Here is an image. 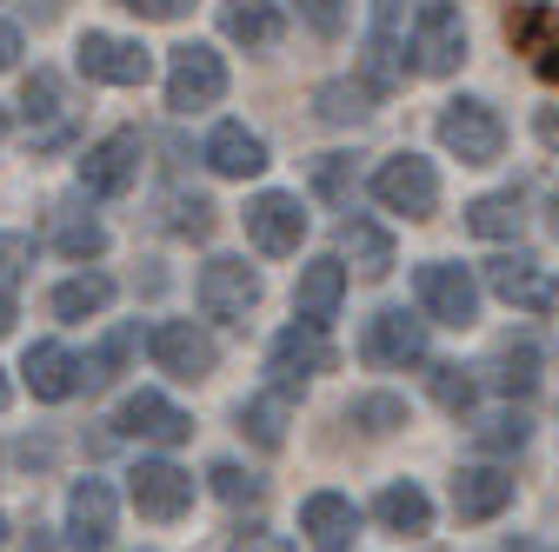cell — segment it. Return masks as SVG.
<instances>
[{
  "mask_svg": "<svg viewBox=\"0 0 559 552\" xmlns=\"http://www.w3.org/2000/svg\"><path fill=\"white\" fill-rule=\"evenodd\" d=\"M300 21H307L313 34H326V40H333V34L346 27V0H300Z\"/></svg>",
  "mask_w": 559,
  "mask_h": 552,
  "instance_id": "d590c367",
  "label": "cell"
},
{
  "mask_svg": "<svg viewBox=\"0 0 559 552\" xmlns=\"http://www.w3.org/2000/svg\"><path fill=\"white\" fill-rule=\"evenodd\" d=\"M340 300H346V260H307L300 266V287H294V313L300 320H313V326H326L333 313H340Z\"/></svg>",
  "mask_w": 559,
  "mask_h": 552,
  "instance_id": "44dd1931",
  "label": "cell"
},
{
  "mask_svg": "<svg viewBox=\"0 0 559 552\" xmlns=\"http://www.w3.org/2000/svg\"><path fill=\"white\" fill-rule=\"evenodd\" d=\"M133 173H140V133H107V141H94L87 147V160H81V187L87 193H100V200H114V193H127L133 187Z\"/></svg>",
  "mask_w": 559,
  "mask_h": 552,
  "instance_id": "5bb4252c",
  "label": "cell"
},
{
  "mask_svg": "<svg viewBox=\"0 0 559 552\" xmlns=\"http://www.w3.org/2000/svg\"><path fill=\"white\" fill-rule=\"evenodd\" d=\"M107 300H114L107 273H74V280L53 287V313L60 320H94V313H107Z\"/></svg>",
  "mask_w": 559,
  "mask_h": 552,
  "instance_id": "484cf974",
  "label": "cell"
},
{
  "mask_svg": "<svg viewBox=\"0 0 559 552\" xmlns=\"http://www.w3.org/2000/svg\"><path fill=\"white\" fill-rule=\"evenodd\" d=\"M14 60H21V27H8V21H0V74H8Z\"/></svg>",
  "mask_w": 559,
  "mask_h": 552,
  "instance_id": "7bdbcfd3",
  "label": "cell"
},
{
  "mask_svg": "<svg viewBox=\"0 0 559 552\" xmlns=\"http://www.w3.org/2000/svg\"><path fill=\"white\" fill-rule=\"evenodd\" d=\"M340 180H346V160L326 154V160H320V193H340Z\"/></svg>",
  "mask_w": 559,
  "mask_h": 552,
  "instance_id": "ee69618b",
  "label": "cell"
},
{
  "mask_svg": "<svg viewBox=\"0 0 559 552\" xmlns=\"http://www.w3.org/2000/svg\"><path fill=\"white\" fill-rule=\"evenodd\" d=\"M313 107H320V120H333V127H346V120H367V113H373V87L333 81V87H320V94H313Z\"/></svg>",
  "mask_w": 559,
  "mask_h": 552,
  "instance_id": "f1b7e54d",
  "label": "cell"
},
{
  "mask_svg": "<svg viewBox=\"0 0 559 552\" xmlns=\"http://www.w3.org/2000/svg\"><path fill=\"white\" fill-rule=\"evenodd\" d=\"M413 293H419V313L440 320V326H473L479 320V287H473V273L453 266V260H427L413 273Z\"/></svg>",
  "mask_w": 559,
  "mask_h": 552,
  "instance_id": "3957f363",
  "label": "cell"
},
{
  "mask_svg": "<svg viewBox=\"0 0 559 552\" xmlns=\"http://www.w3.org/2000/svg\"><path fill=\"white\" fill-rule=\"evenodd\" d=\"M174 214H180V220H174L180 233H206V227H214V206H206V200H180Z\"/></svg>",
  "mask_w": 559,
  "mask_h": 552,
  "instance_id": "60d3db41",
  "label": "cell"
},
{
  "mask_svg": "<svg viewBox=\"0 0 559 552\" xmlns=\"http://www.w3.org/2000/svg\"><path fill=\"white\" fill-rule=\"evenodd\" d=\"M460 60H466V21H460V8H447V0L419 8V21H413V67L440 81V74H453Z\"/></svg>",
  "mask_w": 559,
  "mask_h": 552,
  "instance_id": "ba28073f",
  "label": "cell"
},
{
  "mask_svg": "<svg viewBox=\"0 0 559 552\" xmlns=\"http://www.w3.org/2000/svg\"><path fill=\"white\" fill-rule=\"evenodd\" d=\"M552 233H559V193H552Z\"/></svg>",
  "mask_w": 559,
  "mask_h": 552,
  "instance_id": "bcb514c9",
  "label": "cell"
},
{
  "mask_svg": "<svg viewBox=\"0 0 559 552\" xmlns=\"http://www.w3.org/2000/svg\"><path fill=\"white\" fill-rule=\"evenodd\" d=\"M0 406H8V373H0Z\"/></svg>",
  "mask_w": 559,
  "mask_h": 552,
  "instance_id": "c3c4849f",
  "label": "cell"
},
{
  "mask_svg": "<svg viewBox=\"0 0 559 552\" xmlns=\"http://www.w3.org/2000/svg\"><path fill=\"white\" fill-rule=\"evenodd\" d=\"M373 200L386 206V214L433 220V214H440V173H433V160H419V154H393V160H380V173H373Z\"/></svg>",
  "mask_w": 559,
  "mask_h": 552,
  "instance_id": "7a4b0ae2",
  "label": "cell"
},
{
  "mask_svg": "<svg viewBox=\"0 0 559 552\" xmlns=\"http://www.w3.org/2000/svg\"><path fill=\"white\" fill-rule=\"evenodd\" d=\"M354 420L367 433H393V427H406V406L393 393H367V399H354Z\"/></svg>",
  "mask_w": 559,
  "mask_h": 552,
  "instance_id": "d6a6232c",
  "label": "cell"
},
{
  "mask_svg": "<svg viewBox=\"0 0 559 552\" xmlns=\"http://www.w3.org/2000/svg\"><path fill=\"white\" fill-rule=\"evenodd\" d=\"M0 133H8V113H0Z\"/></svg>",
  "mask_w": 559,
  "mask_h": 552,
  "instance_id": "681fc988",
  "label": "cell"
},
{
  "mask_svg": "<svg viewBox=\"0 0 559 552\" xmlns=\"http://www.w3.org/2000/svg\"><path fill=\"white\" fill-rule=\"evenodd\" d=\"M253 307H260V273L247 260L221 253V260L200 266V313L206 320H247Z\"/></svg>",
  "mask_w": 559,
  "mask_h": 552,
  "instance_id": "8992f818",
  "label": "cell"
},
{
  "mask_svg": "<svg viewBox=\"0 0 559 552\" xmlns=\"http://www.w3.org/2000/svg\"><path fill=\"white\" fill-rule=\"evenodd\" d=\"M53 247H60L67 260H100V253H107V227H100V220H81V214H67V220L53 227Z\"/></svg>",
  "mask_w": 559,
  "mask_h": 552,
  "instance_id": "f546056e",
  "label": "cell"
},
{
  "mask_svg": "<svg viewBox=\"0 0 559 552\" xmlns=\"http://www.w3.org/2000/svg\"><path fill=\"white\" fill-rule=\"evenodd\" d=\"M300 532H307L313 552H354V539H360V506L346 500V493H313V500L300 506Z\"/></svg>",
  "mask_w": 559,
  "mask_h": 552,
  "instance_id": "9a60e30c",
  "label": "cell"
},
{
  "mask_svg": "<svg viewBox=\"0 0 559 552\" xmlns=\"http://www.w3.org/2000/svg\"><path fill=\"white\" fill-rule=\"evenodd\" d=\"M367 67L373 81L386 87L393 67H400V0H373V40H367Z\"/></svg>",
  "mask_w": 559,
  "mask_h": 552,
  "instance_id": "4316f807",
  "label": "cell"
},
{
  "mask_svg": "<svg viewBox=\"0 0 559 552\" xmlns=\"http://www.w3.org/2000/svg\"><path fill=\"white\" fill-rule=\"evenodd\" d=\"M520 220H526V214H520V200H513V193H479V200L466 206V227H473L479 240H513Z\"/></svg>",
  "mask_w": 559,
  "mask_h": 552,
  "instance_id": "83f0119b",
  "label": "cell"
},
{
  "mask_svg": "<svg viewBox=\"0 0 559 552\" xmlns=\"http://www.w3.org/2000/svg\"><path fill=\"white\" fill-rule=\"evenodd\" d=\"M147 353H154L160 373H174V380H187V386H200L206 373L221 367V347H214V339H206L193 320H160V326L147 333Z\"/></svg>",
  "mask_w": 559,
  "mask_h": 552,
  "instance_id": "5b68a950",
  "label": "cell"
},
{
  "mask_svg": "<svg viewBox=\"0 0 559 552\" xmlns=\"http://www.w3.org/2000/svg\"><path fill=\"white\" fill-rule=\"evenodd\" d=\"M127 493H133V506L147 519H180L193 506V472H180L174 459H140L127 472Z\"/></svg>",
  "mask_w": 559,
  "mask_h": 552,
  "instance_id": "8fae6325",
  "label": "cell"
},
{
  "mask_svg": "<svg viewBox=\"0 0 559 552\" xmlns=\"http://www.w3.org/2000/svg\"><path fill=\"white\" fill-rule=\"evenodd\" d=\"M21 107H27V120H34V113H53V107H60V81H53V74H34Z\"/></svg>",
  "mask_w": 559,
  "mask_h": 552,
  "instance_id": "74e56055",
  "label": "cell"
},
{
  "mask_svg": "<svg viewBox=\"0 0 559 552\" xmlns=\"http://www.w3.org/2000/svg\"><path fill=\"white\" fill-rule=\"evenodd\" d=\"M367 360L373 367H419L427 360V320L406 313V307H386L367 320Z\"/></svg>",
  "mask_w": 559,
  "mask_h": 552,
  "instance_id": "7c38bea8",
  "label": "cell"
},
{
  "mask_svg": "<svg viewBox=\"0 0 559 552\" xmlns=\"http://www.w3.org/2000/svg\"><path fill=\"white\" fill-rule=\"evenodd\" d=\"M486 287H493L507 307H520V313H552V307H559L552 266H539L533 253H507V260H493V266H486Z\"/></svg>",
  "mask_w": 559,
  "mask_h": 552,
  "instance_id": "30bf717a",
  "label": "cell"
},
{
  "mask_svg": "<svg viewBox=\"0 0 559 552\" xmlns=\"http://www.w3.org/2000/svg\"><path fill=\"white\" fill-rule=\"evenodd\" d=\"M120 8H133L140 21H180L193 0H120Z\"/></svg>",
  "mask_w": 559,
  "mask_h": 552,
  "instance_id": "ab89813d",
  "label": "cell"
},
{
  "mask_svg": "<svg viewBox=\"0 0 559 552\" xmlns=\"http://www.w3.org/2000/svg\"><path fill=\"white\" fill-rule=\"evenodd\" d=\"M247 233H253L260 253H300V240H307V206L294 193H260L247 206Z\"/></svg>",
  "mask_w": 559,
  "mask_h": 552,
  "instance_id": "4fadbf2b",
  "label": "cell"
},
{
  "mask_svg": "<svg viewBox=\"0 0 559 552\" xmlns=\"http://www.w3.org/2000/svg\"><path fill=\"white\" fill-rule=\"evenodd\" d=\"M206 167H214L221 180H253V173H266V141L247 133L240 120H221L214 133H206Z\"/></svg>",
  "mask_w": 559,
  "mask_h": 552,
  "instance_id": "ffe728a7",
  "label": "cell"
},
{
  "mask_svg": "<svg viewBox=\"0 0 559 552\" xmlns=\"http://www.w3.org/2000/svg\"><path fill=\"white\" fill-rule=\"evenodd\" d=\"M500 367H507V373H500V386H507V393H513V386H520V393L533 386V347H520V353H500Z\"/></svg>",
  "mask_w": 559,
  "mask_h": 552,
  "instance_id": "f35d334b",
  "label": "cell"
},
{
  "mask_svg": "<svg viewBox=\"0 0 559 552\" xmlns=\"http://www.w3.org/2000/svg\"><path fill=\"white\" fill-rule=\"evenodd\" d=\"M107 539H114V487L107 479H81V487L67 493V545L100 552Z\"/></svg>",
  "mask_w": 559,
  "mask_h": 552,
  "instance_id": "2e32d148",
  "label": "cell"
},
{
  "mask_svg": "<svg viewBox=\"0 0 559 552\" xmlns=\"http://www.w3.org/2000/svg\"><path fill=\"white\" fill-rule=\"evenodd\" d=\"M221 34L240 47H273L287 34V21H280L273 0H221Z\"/></svg>",
  "mask_w": 559,
  "mask_h": 552,
  "instance_id": "7402d4cb",
  "label": "cell"
},
{
  "mask_svg": "<svg viewBox=\"0 0 559 552\" xmlns=\"http://www.w3.org/2000/svg\"><path fill=\"white\" fill-rule=\"evenodd\" d=\"M373 519H380L386 532H400V539H419V532L433 526V500L406 479V487H386V493L373 500Z\"/></svg>",
  "mask_w": 559,
  "mask_h": 552,
  "instance_id": "cb8c5ba5",
  "label": "cell"
},
{
  "mask_svg": "<svg viewBox=\"0 0 559 552\" xmlns=\"http://www.w3.org/2000/svg\"><path fill=\"white\" fill-rule=\"evenodd\" d=\"M433 399H440L447 412H466V406H473V380H466L460 367H433Z\"/></svg>",
  "mask_w": 559,
  "mask_h": 552,
  "instance_id": "e575fe53",
  "label": "cell"
},
{
  "mask_svg": "<svg viewBox=\"0 0 559 552\" xmlns=\"http://www.w3.org/2000/svg\"><path fill=\"white\" fill-rule=\"evenodd\" d=\"M221 94H227V60L214 47H200V40L174 47V60H167V107L193 113V107H214Z\"/></svg>",
  "mask_w": 559,
  "mask_h": 552,
  "instance_id": "277c9868",
  "label": "cell"
},
{
  "mask_svg": "<svg viewBox=\"0 0 559 552\" xmlns=\"http://www.w3.org/2000/svg\"><path fill=\"white\" fill-rule=\"evenodd\" d=\"M27 260H34V253H27L21 233H0V287H14L21 273H27Z\"/></svg>",
  "mask_w": 559,
  "mask_h": 552,
  "instance_id": "8d00e7d4",
  "label": "cell"
},
{
  "mask_svg": "<svg viewBox=\"0 0 559 552\" xmlns=\"http://www.w3.org/2000/svg\"><path fill=\"white\" fill-rule=\"evenodd\" d=\"M340 247H346V260H354L367 280H386V273H393V233L380 220H360L354 214V220L340 227Z\"/></svg>",
  "mask_w": 559,
  "mask_h": 552,
  "instance_id": "603a6c76",
  "label": "cell"
},
{
  "mask_svg": "<svg viewBox=\"0 0 559 552\" xmlns=\"http://www.w3.org/2000/svg\"><path fill=\"white\" fill-rule=\"evenodd\" d=\"M127 353H133V326H120L94 360H81V386H87V393H94V386H107V380L120 373V360H127Z\"/></svg>",
  "mask_w": 559,
  "mask_h": 552,
  "instance_id": "4dcf8cb0",
  "label": "cell"
},
{
  "mask_svg": "<svg viewBox=\"0 0 559 552\" xmlns=\"http://www.w3.org/2000/svg\"><path fill=\"white\" fill-rule=\"evenodd\" d=\"M206 479H214V493H221L227 506H240V500H260V479H253V472H240V466H227V459H221L214 472H206Z\"/></svg>",
  "mask_w": 559,
  "mask_h": 552,
  "instance_id": "836d02e7",
  "label": "cell"
},
{
  "mask_svg": "<svg viewBox=\"0 0 559 552\" xmlns=\"http://www.w3.org/2000/svg\"><path fill=\"white\" fill-rule=\"evenodd\" d=\"M21 373H27V393L47 399V406H60V399H74V393H81V360L67 353L60 339H40V347H27Z\"/></svg>",
  "mask_w": 559,
  "mask_h": 552,
  "instance_id": "d6986e66",
  "label": "cell"
},
{
  "mask_svg": "<svg viewBox=\"0 0 559 552\" xmlns=\"http://www.w3.org/2000/svg\"><path fill=\"white\" fill-rule=\"evenodd\" d=\"M0 545H8V513H0Z\"/></svg>",
  "mask_w": 559,
  "mask_h": 552,
  "instance_id": "7dc6e473",
  "label": "cell"
},
{
  "mask_svg": "<svg viewBox=\"0 0 559 552\" xmlns=\"http://www.w3.org/2000/svg\"><path fill=\"white\" fill-rule=\"evenodd\" d=\"M440 147L466 167H493L507 154V120L486 107V100H453L440 113Z\"/></svg>",
  "mask_w": 559,
  "mask_h": 552,
  "instance_id": "6da1fadb",
  "label": "cell"
},
{
  "mask_svg": "<svg viewBox=\"0 0 559 552\" xmlns=\"http://www.w3.org/2000/svg\"><path fill=\"white\" fill-rule=\"evenodd\" d=\"M120 433H133V440H154V446H180L187 433H193V420L167 399V393H133L127 406H120Z\"/></svg>",
  "mask_w": 559,
  "mask_h": 552,
  "instance_id": "ac0fdd59",
  "label": "cell"
},
{
  "mask_svg": "<svg viewBox=\"0 0 559 552\" xmlns=\"http://www.w3.org/2000/svg\"><path fill=\"white\" fill-rule=\"evenodd\" d=\"M74 67L87 81H107V87H147L154 81V53L140 40H120V34H87Z\"/></svg>",
  "mask_w": 559,
  "mask_h": 552,
  "instance_id": "9c48e42d",
  "label": "cell"
},
{
  "mask_svg": "<svg viewBox=\"0 0 559 552\" xmlns=\"http://www.w3.org/2000/svg\"><path fill=\"white\" fill-rule=\"evenodd\" d=\"M473 440H479V453H520L526 446V420L520 412H493V420L473 427Z\"/></svg>",
  "mask_w": 559,
  "mask_h": 552,
  "instance_id": "1f68e13d",
  "label": "cell"
},
{
  "mask_svg": "<svg viewBox=\"0 0 559 552\" xmlns=\"http://www.w3.org/2000/svg\"><path fill=\"white\" fill-rule=\"evenodd\" d=\"M8 326H14V293L0 287V333H8Z\"/></svg>",
  "mask_w": 559,
  "mask_h": 552,
  "instance_id": "f6af8a7d",
  "label": "cell"
},
{
  "mask_svg": "<svg viewBox=\"0 0 559 552\" xmlns=\"http://www.w3.org/2000/svg\"><path fill=\"white\" fill-rule=\"evenodd\" d=\"M240 433L260 446V453H280L287 446V393H253V399H240Z\"/></svg>",
  "mask_w": 559,
  "mask_h": 552,
  "instance_id": "d4e9b609",
  "label": "cell"
},
{
  "mask_svg": "<svg viewBox=\"0 0 559 552\" xmlns=\"http://www.w3.org/2000/svg\"><path fill=\"white\" fill-rule=\"evenodd\" d=\"M227 552H294V545L280 539V532H240V539H234Z\"/></svg>",
  "mask_w": 559,
  "mask_h": 552,
  "instance_id": "b9f144b4",
  "label": "cell"
},
{
  "mask_svg": "<svg viewBox=\"0 0 559 552\" xmlns=\"http://www.w3.org/2000/svg\"><path fill=\"white\" fill-rule=\"evenodd\" d=\"M513 506V472H500V466H460L453 472V513L460 519H500Z\"/></svg>",
  "mask_w": 559,
  "mask_h": 552,
  "instance_id": "e0dca14e",
  "label": "cell"
},
{
  "mask_svg": "<svg viewBox=\"0 0 559 552\" xmlns=\"http://www.w3.org/2000/svg\"><path fill=\"white\" fill-rule=\"evenodd\" d=\"M326 367H333V339H326V326H313V320H294L287 333L273 339V353H266V373H273L280 393H294L300 380H313V373H326Z\"/></svg>",
  "mask_w": 559,
  "mask_h": 552,
  "instance_id": "52a82bcc",
  "label": "cell"
}]
</instances>
